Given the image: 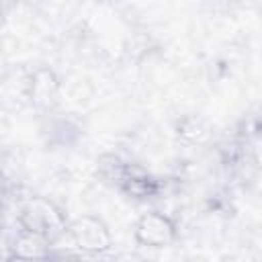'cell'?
Instances as JSON below:
<instances>
[{
	"instance_id": "9c48e42d",
	"label": "cell",
	"mask_w": 262,
	"mask_h": 262,
	"mask_svg": "<svg viewBox=\"0 0 262 262\" xmlns=\"http://www.w3.org/2000/svg\"><path fill=\"white\" fill-rule=\"evenodd\" d=\"M61 98H70L78 106L88 104L94 98V84L86 76H74L68 82L61 80Z\"/></svg>"
},
{
	"instance_id": "9a60e30c",
	"label": "cell",
	"mask_w": 262,
	"mask_h": 262,
	"mask_svg": "<svg viewBox=\"0 0 262 262\" xmlns=\"http://www.w3.org/2000/svg\"><path fill=\"white\" fill-rule=\"evenodd\" d=\"M4 8H6V6L0 4V25H2V18H4Z\"/></svg>"
},
{
	"instance_id": "6da1fadb",
	"label": "cell",
	"mask_w": 262,
	"mask_h": 262,
	"mask_svg": "<svg viewBox=\"0 0 262 262\" xmlns=\"http://www.w3.org/2000/svg\"><path fill=\"white\" fill-rule=\"evenodd\" d=\"M16 223L20 229L39 233L55 244L59 237L66 235L70 221L66 217V211L53 199L43 194H31L20 203Z\"/></svg>"
},
{
	"instance_id": "30bf717a",
	"label": "cell",
	"mask_w": 262,
	"mask_h": 262,
	"mask_svg": "<svg viewBox=\"0 0 262 262\" xmlns=\"http://www.w3.org/2000/svg\"><path fill=\"white\" fill-rule=\"evenodd\" d=\"M176 135L184 143H203L209 137L207 123L196 115H186L176 123Z\"/></svg>"
},
{
	"instance_id": "5bb4252c",
	"label": "cell",
	"mask_w": 262,
	"mask_h": 262,
	"mask_svg": "<svg viewBox=\"0 0 262 262\" xmlns=\"http://www.w3.org/2000/svg\"><path fill=\"white\" fill-rule=\"evenodd\" d=\"M8 262H43V260H20V258H10Z\"/></svg>"
},
{
	"instance_id": "7c38bea8",
	"label": "cell",
	"mask_w": 262,
	"mask_h": 262,
	"mask_svg": "<svg viewBox=\"0 0 262 262\" xmlns=\"http://www.w3.org/2000/svg\"><path fill=\"white\" fill-rule=\"evenodd\" d=\"M10 133H12V121H10L8 113L0 108V145H4L8 141Z\"/></svg>"
},
{
	"instance_id": "7a4b0ae2",
	"label": "cell",
	"mask_w": 262,
	"mask_h": 262,
	"mask_svg": "<svg viewBox=\"0 0 262 262\" xmlns=\"http://www.w3.org/2000/svg\"><path fill=\"white\" fill-rule=\"evenodd\" d=\"M66 235L72 250L82 256H102L113 250V233L106 221L98 215H80L68 223Z\"/></svg>"
},
{
	"instance_id": "4fadbf2b",
	"label": "cell",
	"mask_w": 262,
	"mask_h": 262,
	"mask_svg": "<svg viewBox=\"0 0 262 262\" xmlns=\"http://www.w3.org/2000/svg\"><path fill=\"white\" fill-rule=\"evenodd\" d=\"M12 258V252H10V239L6 235L0 233V262H8Z\"/></svg>"
},
{
	"instance_id": "ba28073f",
	"label": "cell",
	"mask_w": 262,
	"mask_h": 262,
	"mask_svg": "<svg viewBox=\"0 0 262 262\" xmlns=\"http://www.w3.org/2000/svg\"><path fill=\"white\" fill-rule=\"evenodd\" d=\"M43 131H45L47 143L57 145V147H66V145H72L80 137V131L82 129L76 123V119L68 115V117H55V119H51Z\"/></svg>"
},
{
	"instance_id": "52a82bcc",
	"label": "cell",
	"mask_w": 262,
	"mask_h": 262,
	"mask_svg": "<svg viewBox=\"0 0 262 262\" xmlns=\"http://www.w3.org/2000/svg\"><path fill=\"white\" fill-rule=\"evenodd\" d=\"M127 160H123L121 156L117 154H102L98 160H96V166H94V176L100 184L104 186H111V188H119L121 180H123V174L127 170Z\"/></svg>"
},
{
	"instance_id": "5b68a950",
	"label": "cell",
	"mask_w": 262,
	"mask_h": 262,
	"mask_svg": "<svg viewBox=\"0 0 262 262\" xmlns=\"http://www.w3.org/2000/svg\"><path fill=\"white\" fill-rule=\"evenodd\" d=\"M117 190L133 201H149L164 192V180L145 170L141 164L129 162Z\"/></svg>"
},
{
	"instance_id": "3957f363",
	"label": "cell",
	"mask_w": 262,
	"mask_h": 262,
	"mask_svg": "<svg viewBox=\"0 0 262 262\" xmlns=\"http://www.w3.org/2000/svg\"><path fill=\"white\" fill-rule=\"evenodd\" d=\"M178 235L176 221L164 211H147L139 215L133 225V242L139 248L149 250H164L168 248Z\"/></svg>"
},
{
	"instance_id": "8992f818",
	"label": "cell",
	"mask_w": 262,
	"mask_h": 262,
	"mask_svg": "<svg viewBox=\"0 0 262 262\" xmlns=\"http://www.w3.org/2000/svg\"><path fill=\"white\" fill-rule=\"evenodd\" d=\"M53 250V242H49L47 237L20 229L12 235L10 239V252L12 258H20V260H45L49 256V252Z\"/></svg>"
},
{
	"instance_id": "8fae6325",
	"label": "cell",
	"mask_w": 262,
	"mask_h": 262,
	"mask_svg": "<svg viewBox=\"0 0 262 262\" xmlns=\"http://www.w3.org/2000/svg\"><path fill=\"white\" fill-rule=\"evenodd\" d=\"M43 262H84V256L76 250H51Z\"/></svg>"
},
{
	"instance_id": "277c9868",
	"label": "cell",
	"mask_w": 262,
	"mask_h": 262,
	"mask_svg": "<svg viewBox=\"0 0 262 262\" xmlns=\"http://www.w3.org/2000/svg\"><path fill=\"white\" fill-rule=\"evenodd\" d=\"M61 102V78L51 66L31 68L29 104L41 113H53Z\"/></svg>"
}]
</instances>
